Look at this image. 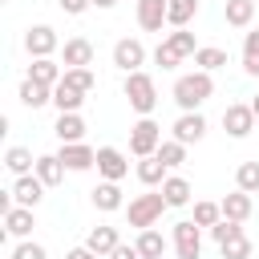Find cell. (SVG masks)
<instances>
[{
	"instance_id": "28",
	"label": "cell",
	"mask_w": 259,
	"mask_h": 259,
	"mask_svg": "<svg viewBox=\"0 0 259 259\" xmlns=\"http://www.w3.org/2000/svg\"><path fill=\"white\" fill-rule=\"evenodd\" d=\"M53 101V89L49 85H36V81H20V105H28V109H40V105H49Z\"/></svg>"
},
{
	"instance_id": "8",
	"label": "cell",
	"mask_w": 259,
	"mask_h": 259,
	"mask_svg": "<svg viewBox=\"0 0 259 259\" xmlns=\"http://www.w3.org/2000/svg\"><path fill=\"white\" fill-rule=\"evenodd\" d=\"M255 109L251 105H243V101H235V105H227L223 109V130L231 134V138H247L251 130H255Z\"/></svg>"
},
{
	"instance_id": "4",
	"label": "cell",
	"mask_w": 259,
	"mask_h": 259,
	"mask_svg": "<svg viewBox=\"0 0 259 259\" xmlns=\"http://www.w3.org/2000/svg\"><path fill=\"white\" fill-rule=\"evenodd\" d=\"M158 146H162V125L154 117H142L130 125V154L134 158H154Z\"/></svg>"
},
{
	"instance_id": "13",
	"label": "cell",
	"mask_w": 259,
	"mask_h": 259,
	"mask_svg": "<svg viewBox=\"0 0 259 259\" xmlns=\"http://www.w3.org/2000/svg\"><path fill=\"white\" fill-rule=\"evenodd\" d=\"M89 202H93L101 214H113V210H121V206H125L121 182H97V186L89 190Z\"/></svg>"
},
{
	"instance_id": "10",
	"label": "cell",
	"mask_w": 259,
	"mask_h": 259,
	"mask_svg": "<svg viewBox=\"0 0 259 259\" xmlns=\"http://www.w3.org/2000/svg\"><path fill=\"white\" fill-rule=\"evenodd\" d=\"M97 174H101V182H121V178L130 174L125 154H121L117 146H101V150H97Z\"/></svg>"
},
{
	"instance_id": "3",
	"label": "cell",
	"mask_w": 259,
	"mask_h": 259,
	"mask_svg": "<svg viewBox=\"0 0 259 259\" xmlns=\"http://www.w3.org/2000/svg\"><path fill=\"white\" fill-rule=\"evenodd\" d=\"M166 210H170L166 194H162V190H150V194H134V198H130V206H125V219H130V227L146 231V227H154V223H158Z\"/></svg>"
},
{
	"instance_id": "25",
	"label": "cell",
	"mask_w": 259,
	"mask_h": 259,
	"mask_svg": "<svg viewBox=\"0 0 259 259\" xmlns=\"http://www.w3.org/2000/svg\"><path fill=\"white\" fill-rule=\"evenodd\" d=\"M138 178H142V186H162L166 178H170V170H166V162L154 154V158H138Z\"/></svg>"
},
{
	"instance_id": "39",
	"label": "cell",
	"mask_w": 259,
	"mask_h": 259,
	"mask_svg": "<svg viewBox=\"0 0 259 259\" xmlns=\"http://www.w3.org/2000/svg\"><path fill=\"white\" fill-rule=\"evenodd\" d=\"M12 259H49V255H45V247H40V243H32V239H20V243L12 247Z\"/></svg>"
},
{
	"instance_id": "20",
	"label": "cell",
	"mask_w": 259,
	"mask_h": 259,
	"mask_svg": "<svg viewBox=\"0 0 259 259\" xmlns=\"http://www.w3.org/2000/svg\"><path fill=\"white\" fill-rule=\"evenodd\" d=\"M32 227H36V219H32L28 206H12V210H4V231H8L12 239H28Z\"/></svg>"
},
{
	"instance_id": "7",
	"label": "cell",
	"mask_w": 259,
	"mask_h": 259,
	"mask_svg": "<svg viewBox=\"0 0 259 259\" xmlns=\"http://www.w3.org/2000/svg\"><path fill=\"white\" fill-rule=\"evenodd\" d=\"M113 65H117L121 73H138V69L146 65V45H142L138 36H121V40L113 45Z\"/></svg>"
},
{
	"instance_id": "38",
	"label": "cell",
	"mask_w": 259,
	"mask_h": 259,
	"mask_svg": "<svg viewBox=\"0 0 259 259\" xmlns=\"http://www.w3.org/2000/svg\"><path fill=\"white\" fill-rule=\"evenodd\" d=\"M243 235V223H231V219H219L214 227H210V239L223 247V243H231V239H239Z\"/></svg>"
},
{
	"instance_id": "24",
	"label": "cell",
	"mask_w": 259,
	"mask_h": 259,
	"mask_svg": "<svg viewBox=\"0 0 259 259\" xmlns=\"http://www.w3.org/2000/svg\"><path fill=\"white\" fill-rule=\"evenodd\" d=\"M32 174H36V178H40L45 186H61V182H65V162H61L57 154H40V158H36V170H32Z\"/></svg>"
},
{
	"instance_id": "44",
	"label": "cell",
	"mask_w": 259,
	"mask_h": 259,
	"mask_svg": "<svg viewBox=\"0 0 259 259\" xmlns=\"http://www.w3.org/2000/svg\"><path fill=\"white\" fill-rule=\"evenodd\" d=\"M117 0H93V8H113Z\"/></svg>"
},
{
	"instance_id": "17",
	"label": "cell",
	"mask_w": 259,
	"mask_h": 259,
	"mask_svg": "<svg viewBox=\"0 0 259 259\" xmlns=\"http://www.w3.org/2000/svg\"><path fill=\"white\" fill-rule=\"evenodd\" d=\"M134 247H138V255H142V259H162V255H166V247H174V243H170L158 227H146V231H138Z\"/></svg>"
},
{
	"instance_id": "35",
	"label": "cell",
	"mask_w": 259,
	"mask_h": 259,
	"mask_svg": "<svg viewBox=\"0 0 259 259\" xmlns=\"http://www.w3.org/2000/svg\"><path fill=\"white\" fill-rule=\"evenodd\" d=\"M65 85H73V89H81L85 97L93 93V85H97V77H93V69H65V77H61Z\"/></svg>"
},
{
	"instance_id": "27",
	"label": "cell",
	"mask_w": 259,
	"mask_h": 259,
	"mask_svg": "<svg viewBox=\"0 0 259 259\" xmlns=\"http://www.w3.org/2000/svg\"><path fill=\"white\" fill-rule=\"evenodd\" d=\"M194 16H198V0H166V24L186 28Z\"/></svg>"
},
{
	"instance_id": "9",
	"label": "cell",
	"mask_w": 259,
	"mask_h": 259,
	"mask_svg": "<svg viewBox=\"0 0 259 259\" xmlns=\"http://www.w3.org/2000/svg\"><path fill=\"white\" fill-rule=\"evenodd\" d=\"M57 158L65 162V170H73V174H85V170H93L97 166V150L93 146H85V142H69V146H61L57 150Z\"/></svg>"
},
{
	"instance_id": "33",
	"label": "cell",
	"mask_w": 259,
	"mask_h": 259,
	"mask_svg": "<svg viewBox=\"0 0 259 259\" xmlns=\"http://www.w3.org/2000/svg\"><path fill=\"white\" fill-rule=\"evenodd\" d=\"M190 219H194L198 227H206V231H210V227H214V223L223 219V206H219V202H210V198H198V202H194V214H190Z\"/></svg>"
},
{
	"instance_id": "22",
	"label": "cell",
	"mask_w": 259,
	"mask_h": 259,
	"mask_svg": "<svg viewBox=\"0 0 259 259\" xmlns=\"http://www.w3.org/2000/svg\"><path fill=\"white\" fill-rule=\"evenodd\" d=\"M255 8H259V4H251V0H227V4H223V20H227L231 28H251Z\"/></svg>"
},
{
	"instance_id": "31",
	"label": "cell",
	"mask_w": 259,
	"mask_h": 259,
	"mask_svg": "<svg viewBox=\"0 0 259 259\" xmlns=\"http://www.w3.org/2000/svg\"><path fill=\"white\" fill-rule=\"evenodd\" d=\"M166 45H170V49H174L182 61H186V57H194V53L202 49V45H194V32H186V28H174V32L166 36Z\"/></svg>"
},
{
	"instance_id": "5",
	"label": "cell",
	"mask_w": 259,
	"mask_h": 259,
	"mask_svg": "<svg viewBox=\"0 0 259 259\" xmlns=\"http://www.w3.org/2000/svg\"><path fill=\"white\" fill-rule=\"evenodd\" d=\"M170 243H174V255L178 259H198L202 255V227L194 219H182V223H174Z\"/></svg>"
},
{
	"instance_id": "19",
	"label": "cell",
	"mask_w": 259,
	"mask_h": 259,
	"mask_svg": "<svg viewBox=\"0 0 259 259\" xmlns=\"http://www.w3.org/2000/svg\"><path fill=\"white\" fill-rule=\"evenodd\" d=\"M53 134L61 138V146H69V142H85V117H81V113H57Z\"/></svg>"
},
{
	"instance_id": "15",
	"label": "cell",
	"mask_w": 259,
	"mask_h": 259,
	"mask_svg": "<svg viewBox=\"0 0 259 259\" xmlns=\"http://www.w3.org/2000/svg\"><path fill=\"white\" fill-rule=\"evenodd\" d=\"M61 65H65V69H89V65H93V45H89L85 36L65 40V49H61Z\"/></svg>"
},
{
	"instance_id": "43",
	"label": "cell",
	"mask_w": 259,
	"mask_h": 259,
	"mask_svg": "<svg viewBox=\"0 0 259 259\" xmlns=\"http://www.w3.org/2000/svg\"><path fill=\"white\" fill-rule=\"evenodd\" d=\"M65 259H101V255H93V251H89V247L81 243V247H73V251H69Z\"/></svg>"
},
{
	"instance_id": "45",
	"label": "cell",
	"mask_w": 259,
	"mask_h": 259,
	"mask_svg": "<svg viewBox=\"0 0 259 259\" xmlns=\"http://www.w3.org/2000/svg\"><path fill=\"white\" fill-rule=\"evenodd\" d=\"M247 105H251V109H255V117H259V93H255V97H251Z\"/></svg>"
},
{
	"instance_id": "14",
	"label": "cell",
	"mask_w": 259,
	"mask_h": 259,
	"mask_svg": "<svg viewBox=\"0 0 259 259\" xmlns=\"http://www.w3.org/2000/svg\"><path fill=\"white\" fill-rule=\"evenodd\" d=\"M85 247H89L93 255L109 259V255H113V247H121V239H117V227H109V223H97V227H89V235H85Z\"/></svg>"
},
{
	"instance_id": "2",
	"label": "cell",
	"mask_w": 259,
	"mask_h": 259,
	"mask_svg": "<svg viewBox=\"0 0 259 259\" xmlns=\"http://www.w3.org/2000/svg\"><path fill=\"white\" fill-rule=\"evenodd\" d=\"M121 93H125L130 109H134V113H142V117H150V113H154V105H158V85H154V77H150L146 69H138V73H125V85H121Z\"/></svg>"
},
{
	"instance_id": "11",
	"label": "cell",
	"mask_w": 259,
	"mask_h": 259,
	"mask_svg": "<svg viewBox=\"0 0 259 259\" xmlns=\"http://www.w3.org/2000/svg\"><path fill=\"white\" fill-rule=\"evenodd\" d=\"M45 190H49V186H45L36 174H24V178H16V182H12V190H8V194H12V202H16V206L36 210V206H40V198H45Z\"/></svg>"
},
{
	"instance_id": "29",
	"label": "cell",
	"mask_w": 259,
	"mask_h": 259,
	"mask_svg": "<svg viewBox=\"0 0 259 259\" xmlns=\"http://www.w3.org/2000/svg\"><path fill=\"white\" fill-rule=\"evenodd\" d=\"M162 194H166V202H170V206H186L194 190H190V182H186L182 174H170V178L162 182Z\"/></svg>"
},
{
	"instance_id": "32",
	"label": "cell",
	"mask_w": 259,
	"mask_h": 259,
	"mask_svg": "<svg viewBox=\"0 0 259 259\" xmlns=\"http://www.w3.org/2000/svg\"><path fill=\"white\" fill-rule=\"evenodd\" d=\"M194 65H198L202 73H214V69H223V65H227V53H223V49H214V45H202V49L194 53Z\"/></svg>"
},
{
	"instance_id": "42",
	"label": "cell",
	"mask_w": 259,
	"mask_h": 259,
	"mask_svg": "<svg viewBox=\"0 0 259 259\" xmlns=\"http://www.w3.org/2000/svg\"><path fill=\"white\" fill-rule=\"evenodd\" d=\"M109 259H142V255H138V247H134V243H130V247L121 243V247H113V255H109Z\"/></svg>"
},
{
	"instance_id": "37",
	"label": "cell",
	"mask_w": 259,
	"mask_h": 259,
	"mask_svg": "<svg viewBox=\"0 0 259 259\" xmlns=\"http://www.w3.org/2000/svg\"><path fill=\"white\" fill-rule=\"evenodd\" d=\"M219 255H223V259H251V255H255V243H251L247 235H239V239L223 243V247H219Z\"/></svg>"
},
{
	"instance_id": "36",
	"label": "cell",
	"mask_w": 259,
	"mask_h": 259,
	"mask_svg": "<svg viewBox=\"0 0 259 259\" xmlns=\"http://www.w3.org/2000/svg\"><path fill=\"white\" fill-rule=\"evenodd\" d=\"M158 158L166 162V170H178V166L186 162V146L170 138V142H162V146H158Z\"/></svg>"
},
{
	"instance_id": "1",
	"label": "cell",
	"mask_w": 259,
	"mask_h": 259,
	"mask_svg": "<svg viewBox=\"0 0 259 259\" xmlns=\"http://www.w3.org/2000/svg\"><path fill=\"white\" fill-rule=\"evenodd\" d=\"M214 93V77L210 73H202V69H194V73H182L178 81H174V105L182 109V113H198V105L206 101Z\"/></svg>"
},
{
	"instance_id": "41",
	"label": "cell",
	"mask_w": 259,
	"mask_h": 259,
	"mask_svg": "<svg viewBox=\"0 0 259 259\" xmlns=\"http://www.w3.org/2000/svg\"><path fill=\"white\" fill-rule=\"evenodd\" d=\"M57 4H61L65 16H81L85 8H93V0H57Z\"/></svg>"
},
{
	"instance_id": "23",
	"label": "cell",
	"mask_w": 259,
	"mask_h": 259,
	"mask_svg": "<svg viewBox=\"0 0 259 259\" xmlns=\"http://www.w3.org/2000/svg\"><path fill=\"white\" fill-rule=\"evenodd\" d=\"M4 166H8V174L24 178V174L36 170V158H32V150H24V146H8V150H4Z\"/></svg>"
},
{
	"instance_id": "26",
	"label": "cell",
	"mask_w": 259,
	"mask_h": 259,
	"mask_svg": "<svg viewBox=\"0 0 259 259\" xmlns=\"http://www.w3.org/2000/svg\"><path fill=\"white\" fill-rule=\"evenodd\" d=\"M53 105H57V113H81V105H85V93L61 81V85L53 89Z\"/></svg>"
},
{
	"instance_id": "6",
	"label": "cell",
	"mask_w": 259,
	"mask_h": 259,
	"mask_svg": "<svg viewBox=\"0 0 259 259\" xmlns=\"http://www.w3.org/2000/svg\"><path fill=\"white\" fill-rule=\"evenodd\" d=\"M61 49V40H57V32L49 28V24H32L28 32H24V53L32 57V61H40V57H53Z\"/></svg>"
},
{
	"instance_id": "46",
	"label": "cell",
	"mask_w": 259,
	"mask_h": 259,
	"mask_svg": "<svg viewBox=\"0 0 259 259\" xmlns=\"http://www.w3.org/2000/svg\"><path fill=\"white\" fill-rule=\"evenodd\" d=\"M251 4H259V0H251Z\"/></svg>"
},
{
	"instance_id": "34",
	"label": "cell",
	"mask_w": 259,
	"mask_h": 259,
	"mask_svg": "<svg viewBox=\"0 0 259 259\" xmlns=\"http://www.w3.org/2000/svg\"><path fill=\"white\" fill-rule=\"evenodd\" d=\"M243 69H247L251 77H259V28H251V32L243 36Z\"/></svg>"
},
{
	"instance_id": "16",
	"label": "cell",
	"mask_w": 259,
	"mask_h": 259,
	"mask_svg": "<svg viewBox=\"0 0 259 259\" xmlns=\"http://www.w3.org/2000/svg\"><path fill=\"white\" fill-rule=\"evenodd\" d=\"M219 206H223V219H231V223H247L251 210H255V198H251L247 190H235V194H223Z\"/></svg>"
},
{
	"instance_id": "40",
	"label": "cell",
	"mask_w": 259,
	"mask_h": 259,
	"mask_svg": "<svg viewBox=\"0 0 259 259\" xmlns=\"http://www.w3.org/2000/svg\"><path fill=\"white\" fill-rule=\"evenodd\" d=\"M154 65H162V69H178V65H182V57H178V53L162 40V45L154 49Z\"/></svg>"
},
{
	"instance_id": "18",
	"label": "cell",
	"mask_w": 259,
	"mask_h": 259,
	"mask_svg": "<svg viewBox=\"0 0 259 259\" xmlns=\"http://www.w3.org/2000/svg\"><path fill=\"white\" fill-rule=\"evenodd\" d=\"M61 77H65V65H57L53 57H40V61H32V65H28V81H36V85L57 89V85H61Z\"/></svg>"
},
{
	"instance_id": "30",
	"label": "cell",
	"mask_w": 259,
	"mask_h": 259,
	"mask_svg": "<svg viewBox=\"0 0 259 259\" xmlns=\"http://www.w3.org/2000/svg\"><path fill=\"white\" fill-rule=\"evenodd\" d=\"M235 190L259 194V158H251V162H239V170H235Z\"/></svg>"
},
{
	"instance_id": "21",
	"label": "cell",
	"mask_w": 259,
	"mask_h": 259,
	"mask_svg": "<svg viewBox=\"0 0 259 259\" xmlns=\"http://www.w3.org/2000/svg\"><path fill=\"white\" fill-rule=\"evenodd\" d=\"M138 24L146 32H162V24H166V0H138Z\"/></svg>"
},
{
	"instance_id": "12",
	"label": "cell",
	"mask_w": 259,
	"mask_h": 259,
	"mask_svg": "<svg viewBox=\"0 0 259 259\" xmlns=\"http://www.w3.org/2000/svg\"><path fill=\"white\" fill-rule=\"evenodd\" d=\"M170 134H174V142L194 146V142H202V138H206V117H202V113H182V117L170 125Z\"/></svg>"
}]
</instances>
